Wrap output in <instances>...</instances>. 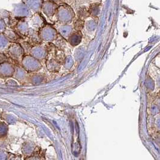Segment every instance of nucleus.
<instances>
[{
	"instance_id": "6",
	"label": "nucleus",
	"mask_w": 160,
	"mask_h": 160,
	"mask_svg": "<svg viewBox=\"0 0 160 160\" xmlns=\"http://www.w3.org/2000/svg\"><path fill=\"white\" fill-rule=\"evenodd\" d=\"M22 48L18 43L11 42L7 51L12 58H17L22 53Z\"/></svg>"
},
{
	"instance_id": "1",
	"label": "nucleus",
	"mask_w": 160,
	"mask_h": 160,
	"mask_svg": "<svg viewBox=\"0 0 160 160\" xmlns=\"http://www.w3.org/2000/svg\"><path fill=\"white\" fill-rule=\"evenodd\" d=\"M56 14L59 21L64 22L71 21L75 16L72 8L67 4L58 6Z\"/></svg>"
},
{
	"instance_id": "3",
	"label": "nucleus",
	"mask_w": 160,
	"mask_h": 160,
	"mask_svg": "<svg viewBox=\"0 0 160 160\" xmlns=\"http://www.w3.org/2000/svg\"><path fill=\"white\" fill-rule=\"evenodd\" d=\"M58 6L52 0H43L40 12L48 17H52L56 14Z\"/></svg>"
},
{
	"instance_id": "7",
	"label": "nucleus",
	"mask_w": 160,
	"mask_h": 160,
	"mask_svg": "<svg viewBox=\"0 0 160 160\" xmlns=\"http://www.w3.org/2000/svg\"><path fill=\"white\" fill-rule=\"evenodd\" d=\"M10 43L11 42L6 37L3 32L0 33V52L2 53L8 51Z\"/></svg>"
},
{
	"instance_id": "13",
	"label": "nucleus",
	"mask_w": 160,
	"mask_h": 160,
	"mask_svg": "<svg viewBox=\"0 0 160 160\" xmlns=\"http://www.w3.org/2000/svg\"><path fill=\"white\" fill-rule=\"evenodd\" d=\"M7 27V24L5 21L0 17V33L4 32Z\"/></svg>"
},
{
	"instance_id": "9",
	"label": "nucleus",
	"mask_w": 160,
	"mask_h": 160,
	"mask_svg": "<svg viewBox=\"0 0 160 160\" xmlns=\"http://www.w3.org/2000/svg\"><path fill=\"white\" fill-rule=\"evenodd\" d=\"M3 34L6 36V37L11 42H12V41L16 40L18 39V35H17L16 32L14 30L8 28V27H6L4 32H3Z\"/></svg>"
},
{
	"instance_id": "8",
	"label": "nucleus",
	"mask_w": 160,
	"mask_h": 160,
	"mask_svg": "<svg viewBox=\"0 0 160 160\" xmlns=\"http://www.w3.org/2000/svg\"><path fill=\"white\" fill-rule=\"evenodd\" d=\"M16 30L18 32L21 34H25L28 32V25L25 19L19 20L16 24Z\"/></svg>"
},
{
	"instance_id": "11",
	"label": "nucleus",
	"mask_w": 160,
	"mask_h": 160,
	"mask_svg": "<svg viewBox=\"0 0 160 160\" xmlns=\"http://www.w3.org/2000/svg\"><path fill=\"white\" fill-rule=\"evenodd\" d=\"M11 16H12L11 12H8L6 10H0V17L5 21L6 23V21H8V22L10 21L9 19H10Z\"/></svg>"
},
{
	"instance_id": "12",
	"label": "nucleus",
	"mask_w": 160,
	"mask_h": 160,
	"mask_svg": "<svg viewBox=\"0 0 160 160\" xmlns=\"http://www.w3.org/2000/svg\"><path fill=\"white\" fill-rule=\"evenodd\" d=\"M8 131V125L4 122H0V137L6 136Z\"/></svg>"
},
{
	"instance_id": "4",
	"label": "nucleus",
	"mask_w": 160,
	"mask_h": 160,
	"mask_svg": "<svg viewBox=\"0 0 160 160\" xmlns=\"http://www.w3.org/2000/svg\"><path fill=\"white\" fill-rule=\"evenodd\" d=\"M15 71L14 66L13 64L3 62L0 63V75L4 77H12Z\"/></svg>"
},
{
	"instance_id": "15",
	"label": "nucleus",
	"mask_w": 160,
	"mask_h": 160,
	"mask_svg": "<svg viewBox=\"0 0 160 160\" xmlns=\"http://www.w3.org/2000/svg\"><path fill=\"white\" fill-rule=\"evenodd\" d=\"M52 1H54L55 2H59L60 0H52Z\"/></svg>"
},
{
	"instance_id": "2",
	"label": "nucleus",
	"mask_w": 160,
	"mask_h": 160,
	"mask_svg": "<svg viewBox=\"0 0 160 160\" xmlns=\"http://www.w3.org/2000/svg\"><path fill=\"white\" fill-rule=\"evenodd\" d=\"M32 12L22 1L13 4L12 11L11 12L12 16L15 18H24L30 17L32 15Z\"/></svg>"
},
{
	"instance_id": "10",
	"label": "nucleus",
	"mask_w": 160,
	"mask_h": 160,
	"mask_svg": "<svg viewBox=\"0 0 160 160\" xmlns=\"http://www.w3.org/2000/svg\"><path fill=\"white\" fill-rule=\"evenodd\" d=\"M99 6L98 4H93L90 6L88 12H90L93 15L97 16L99 13Z\"/></svg>"
},
{
	"instance_id": "5",
	"label": "nucleus",
	"mask_w": 160,
	"mask_h": 160,
	"mask_svg": "<svg viewBox=\"0 0 160 160\" xmlns=\"http://www.w3.org/2000/svg\"><path fill=\"white\" fill-rule=\"evenodd\" d=\"M22 1L32 12H40L43 0H22Z\"/></svg>"
},
{
	"instance_id": "14",
	"label": "nucleus",
	"mask_w": 160,
	"mask_h": 160,
	"mask_svg": "<svg viewBox=\"0 0 160 160\" xmlns=\"http://www.w3.org/2000/svg\"><path fill=\"white\" fill-rule=\"evenodd\" d=\"M6 157H7V155L5 152L0 151V160L6 159Z\"/></svg>"
}]
</instances>
